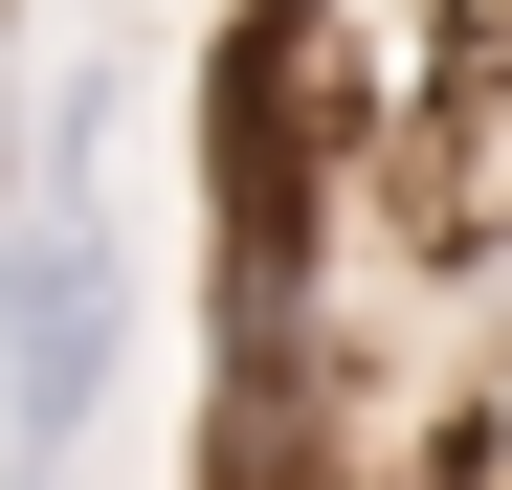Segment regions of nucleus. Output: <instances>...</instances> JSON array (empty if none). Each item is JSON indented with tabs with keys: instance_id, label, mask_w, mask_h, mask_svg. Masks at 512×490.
I'll return each mask as SVG.
<instances>
[{
	"instance_id": "f257e3e1",
	"label": "nucleus",
	"mask_w": 512,
	"mask_h": 490,
	"mask_svg": "<svg viewBox=\"0 0 512 490\" xmlns=\"http://www.w3.org/2000/svg\"><path fill=\"white\" fill-rule=\"evenodd\" d=\"M112 357H134L112 201H23V223H0V468H23V490H67V446L112 424Z\"/></svg>"
},
{
	"instance_id": "7ed1b4c3",
	"label": "nucleus",
	"mask_w": 512,
	"mask_h": 490,
	"mask_svg": "<svg viewBox=\"0 0 512 490\" xmlns=\"http://www.w3.org/2000/svg\"><path fill=\"white\" fill-rule=\"evenodd\" d=\"M0 490H23V468H0Z\"/></svg>"
},
{
	"instance_id": "f03ea898",
	"label": "nucleus",
	"mask_w": 512,
	"mask_h": 490,
	"mask_svg": "<svg viewBox=\"0 0 512 490\" xmlns=\"http://www.w3.org/2000/svg\"><path fill=\"white\" fill-rule=\"evenodd\" d=\"M45 201V67H23V23H0V223Z\"/></svg>"
}]
</instances>
